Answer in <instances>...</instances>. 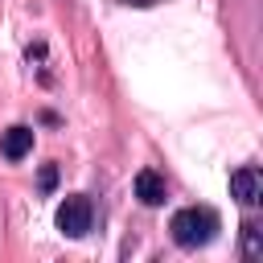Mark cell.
<instances>
[{
    "label": "cell",
    "instance_id": "obj_8",
    "mask_svg": "<svg viewBox=\"0 0 263 263\" xmlns=\"http://www.w3.org/2000/svg\"><path fill=\"white\" fill-rule=\"evenodd\" d=\"M119 4H136V8H152V4H160V0H119Z\"/></svg>",
    "mask_w": 263,
    "mask_h": 263
},
{
    "label": "cell",
    "instance_id": "obj_1",
    "mask_svg": "<svg viewBox=\"0 0 263 263\" xmlns=\"http://www.w3.org/2000/svg\"><path fill=\"white\" fill-rule=\"evenodd\" d=\"M218 230H222V218H218V210H210V205H181V210L168 218V234H173V242L185 247V251H197V247L214 242Z\"/></svg>",
    "mask_w": 263,
    "mask_h": 263
},
{
    "label": "cell",
    "instance_id": "obj_6",
    "mask_svg": "<svg viewBox=\"0 0 263 263\" xmlns=\"http://www.w3.org/2000/svg\"><path fill=\"white\" fill-rule=\"evenodd\" d=\"M242 259H247V263L263 259V226H259L255 218L242 222Z\"/></svg>",
    "mask_w": 263,
    "mask_h": 263
},
{
    "label": "cell",
    "instance_id": "obj_7",
    "mask_svg": "<svg viewBox=\"0 0 263 263\" xmlns=\"http://www.w3.org/2000/svg\"><path fill=\"white\" fill-rule=\"evenodd\" d=\"M53 185H58V168H53V164H45V168H41V193H49Z\"/></svg>",
    "mask_w": 263,
    "mask_h": 263
},
{
    "label": "cell",
    "instance_id": "obj_4",
    "mask_svg": "<svg viewBox=\"0 0 263 263\" xmlns=\"http://www.w3.org/2000/svg\"><path fill=\"white\" fill-rule=\"evenodd\" d=\"M0 152H4V160H25L33 152V127L29 123H12L0 136Z\"/></svg>",
    "mask_w": 263,
    "mask_h": 263
},
{
    "label": "cell",
    "instance_id": "obj_2",
    "mask_svg": "<svg viewBox=\"0 0 263 263\" xmlns=\"http://www.w3.org/2000/svg\"><path fill=\"white\" fill-rule=\"evenodd\" d=\"M90 222H95V205H90L86 193L62 197V205H58V230H62L66 238H82V234L90 230Z\"/></svg>",
    "mask_w": 263,
    "mask_h": 263
},
{
    "label": "cell",
    "instance_id": "obj_5",
    "mask_svg": "<svg viewBox=\"0 0 263 263\" xmlns=\"http://www.w3.org/2000/svg\"><path fill=\"white\" fill-rule=\"evenodd\" d=\"M136 197H140V205H164V197H168L164 177L156 168H140L136 173Z\"/></svg>",
    "mask_w": 263,
    "mask_h": 263
},
{
    "label": "cell",
    "instance_id": "obj_3",
    "mask_svg": "<svg viewBox=\"0 0 263 263\" xmlns=\"http://www.w3.org/2000/svg\"><path fill=\"white\" fill-rule=\"evenodd\" d=\"M230 197H234L238 205H247V210L263 205V173H259L255 164L234 168V173H230Z\"/></svg>",
    "mask_w": 263,
    "mask_h": 263
}]
</instances>
